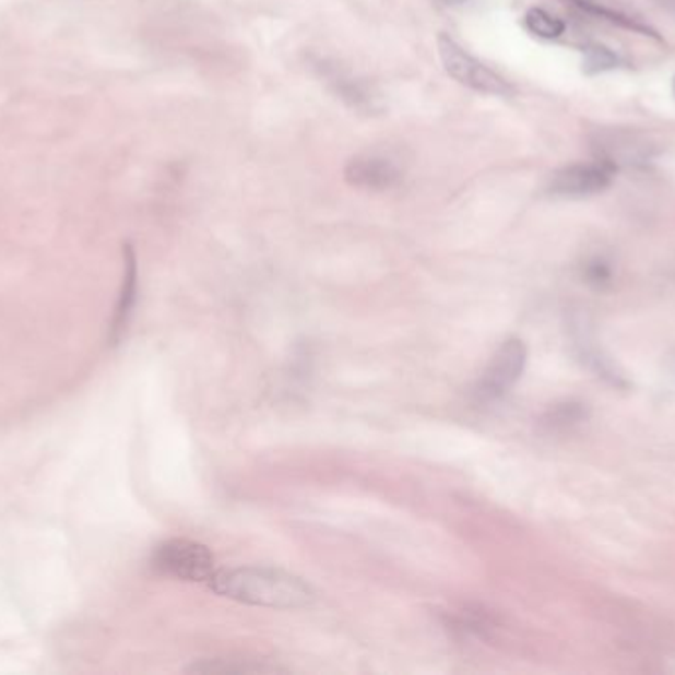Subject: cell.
Here are the masks:
<instances>
[{"label": "cell", "mask_w": 675, "mask_h": 675, "mask_svg": "<svg viewBox=\"0 0 675 675\" xmlns=\"http://www.w3.org/2000/svg\"><path fill=\"white\" fill-rule=\"evenodd\" d=\"M209 584L224 599L264 608H304L316 601L304 579L270 567L216 570Z\"/></svg>", "instance_id": "obj_1"}, {"label": "cell", "mask_w": 675, "mask_h": 675, "mask_svg": "<svg viewBox=\"0 0 675 675\" xmlns=\"http://www.w3.org/2000/svg\"><path fill=\"white\" fill-rule=\"evenodd\" d=\"M153 567L167 577L187 582H209L216 572L209 547L189 538L163 543L153 555Z\"/></svg>", "instance_id": "obj_2"}, {"label": "cell", "mask_w": 675, "mask_h": 675, "mask_svg": "<svg viewBox=\"0 0 675 675\" xmlns=\"http://www.w3.org/2000/svg\"><path fill=\"white\" fill-rule=\"evenodd\" d=\"M438 54H440L443 70L450 78H454L458 84L465 85L479 94H511V87L507 85L504 78H499L494 70H489L479 60H475L472 54L465 52L452 36L443 32L438 36Z\"/></svg>", "instance_id": "obj_3"}, {"label": "cell", "mask_w": 675, "mask_h": 675, "mask_svg": "<svg viewBox=\"0 0 675 675\" xmlns=\"http://www.w3.org/2000/svg\"><path fill=\"white\" fill-rule=\"evenodd\" d=\"M525 363H528V348L523 345V341L509 339L497 348L494 359L487 365L484 377L477 382L475 394L482 401H499L521 379Z\"/></svg>", "instance_id": "obj_4"}, {"label": "cell", "mask_w": 675, "mask_h": 675, "mask_svg": "<svg viewBox=\"0 0 675 675\" xmlns=\"http://www.w3.org/2000/svg\"><path fill=\"white\" fill-rule=\"evenodd\" d=\"M592 149L596 158L613 170L642 165L654 153L650 139L628 129H602L592 141Z\"/></svg>", "instance_id": "obj_5"}, {"label": "cell", "mask_w": 675, "mask_h": 675, "mask_svg": "<svg viewBox=\"0 0 675 675\" xmlns=\"http://www.w3.org/2000/svg\"><path fill=\"white\" fill-rule=\"evenodd\" d=\"M614 170L601 161L575 163L550 175L549 192L559 199H589L611 187Z\"/></svg>", "instance_id": "obj_6"}, {"label": "cell", "mask_w": 675, "mask_h": 675, "mask_svg": "<svg viewBox=\"0 0 675 675\" xmlns=\"http://www.w3.org/2000/svg\"><path fill=\"white\" fill-rule=\"evenodd\" d=\"M401 165L382 153H363L351 158L345 167V180L351 187L370 192H384L401 185Z\"/></svg>", "instance_id": "obj_7"}, {"label": "cell", "mask_w": 675, "mask_h": 675, "mask_svg": "<svg viewBox=\"0 0 675 675\" xmlns=\"http://www.w3.org/2000/svg\"><path fill=\"white\" fill-rule=\"evenodd\" d=\"M123 256H126V277H123V289H121V296H119V304H117L116 317H114V323H111V339L114 341H117L121 331L126 329L127 319H129V313L133 309L135 294H138V260H135L133 248L126 246Z\"/></svg>", "instance_id": "obj_8"}, {"label": "cell", "mask_w": 675, "mask_h": 675, "mask_svg": "<svg viewBox=\"0 0 675 675\" xmlns=\"http://www.w3.org/2000/svg\"><path fill=\"white\" fill-rule=\"evenodd\" d=\"M328 78L329 84L335 87L339 97L345 99L348 106L360 109V111H363V109H370V111H372L375 97H372V94L367 90V85L360 84V82L353 80V78H348V75L341 74L338 70H333Z\"/></svg>", "instance_id": "obj_9"}, {"label": "cell", "mask_w": 675, "mask_h": 675, "mask_svg": "<svg viewBox=\"0 0 675 675\" xmlns=\"http://www.w3.org/2000/svg\"><path fill=\"white\" fill-rule=\"evenodd\" d=\"M575 4H579L582 11L599 14L602 19L614 22V24H620V26H626V28H630V31L642 32L646 36H655L654 31H652L650 26L642 24L638 19L628 16L626 12L611 9V7H604V2H599V0H575Z\"/></svg>", "instance_id": "obj_10"}, {"label": "cell", "mask_w": 675, "mask_h": 675, "mask_svg": "<svg viewBox=\"0 0 675 675\" xmlns=\"http://www.w3.org/2000/svg\"><path fill=\"white\" fill-rule=\"evenodd\" d=\"M525 26L531 34H535L538 38H545V40L559 38L560 34L567 28L565 22L553 16L549 12L543 11V9H531L525 14Z\"/></svg>", "instance_id": "obj_11"}, {"label": "cell", "mask_w": 675, "mask_h": 675, "mask_svg": "<svg viewBox=\"0 0 675 675\" xmlns=\"http://www.w3.org/2000/svg\"><path fill=\"white\" fill-rule=\"evenodd\" d=\"M616 66H618V56L611 48L602 44H591L584 48V62H582L584 74H602V72L614 70Z\"/></svg>", "instance_id": "obj_12"}, {"label": "cell", "mask_w": 675, "mask_h": 675, "mask_svg": "<svg viewBox=\"0 0 675 675\" xmlns=\"http://www.w3.org/2000/svg\"><path fill=\"white\" fill-rule=\"evenodd\" d=\"M582 277L584 282L591 285L592 289H606L614 282V268L606 258L602 256H592L591 260H587V264L582 268Z\"/></svg>", "instance_id": "obj_13"}, {"label": "cell", "mask_w": 675, "mask_h": 675, "mask_svg": "<svg viewBox=\"0 0 675 675\" xmlns=\"http://www.w3.org/2000/svg\"><path fill=\"white\" fill-rule=\"evenodd\" d=\"M584 408H582L581 404H562V406H557L555 411L550 412L549 418H547V423L550 426H555V428H567V426H572V424H579L584 421Z\"/></svg>", "instance_id": "obj_14"}, {"label": "cell", "mask_w": 675, "mask_h": 675, "mask_svg": "<svg viewBox=\"0 0 675 675\" xmlns=\"http://www.w3.org/2000/svg\"><path fill=\"white\" fill-rule=\"evenodd\" d=\"M443 4H448V7H458V4H464L467 0H440Z\"/></svg>", "instance_id": "obj_15"}, {"label": "cell", "mask_w": 675, "mask_h": 675, "mask_svg": "<svg viewBox=\"0 0 675 675\" xmlns=\"http://www.w3.org/2000/svg\"><path fill=\"white\" fill-rule=\"evenodd\" d=\"M665 4H670L672 9H675V0H665Z\"/></svg>", "instance_id": "obj_16"}, {"label": "cell", "mask_w": 675, "mask_h": 675, "mask_svg": "<svg viewBox=\"0 0 675 675\" xmlns=\"http://www.w3.org/2000/svg\"><path fill=\"white\" fill-rule=\"evenodd\" d=\"M672 90H674V97H675V78H674V85H672Z\"/></svg>", "instance_id": "obj_17"}]
</instances>
